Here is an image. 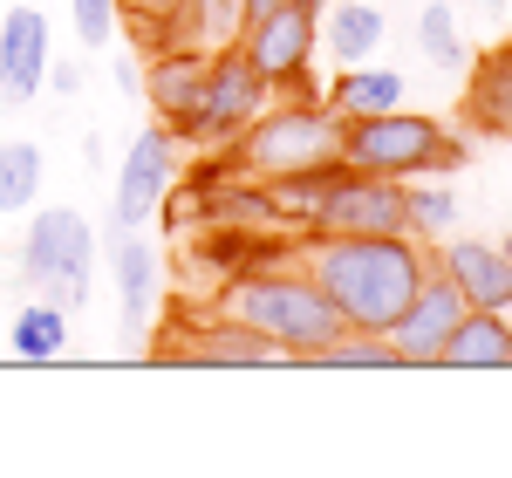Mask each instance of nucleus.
Wrapping results in <instances>:
<instances>
[{
	"label": "nucleus",
	"mask_w": 512,
	"mask_h": 478,
	"mask_svg": "<svg viewBox=\"0 0 512 478\" xmlns=\"http://www.w3.org/2000/svg\"><path fill=\"white\" fill-rule=\"evenodd\" d=\"M342 164L369 178H458L472 164V144L437 117L417 110H376V117H342Z\"/></svg>",
	"instance_id": "20e7f679"
},
{
	"label": "nucleus",
	"mask_w": 512,
	"mask_h": 478,
	"mask_svg": "<svg viewBox=\"0 0 512 478\" xmlns=\"http://www.w3.org/2000/svg\"><path fill=\"white\" fill-rule=\"evenodd\" d=\"M239 55L260 69L267 89H294V96H308V69H315V7L308 0H287L274 14H260V21H246L239 28Z\"/></svg>",
	"instance_id": "0eeeda50"
},
{
	"label": "nucleus",
	"mask_w": 512,
	"mask_h": 478,
	"mask_svg": "<svg viewBox=\"0 0 512 478\" xmlns=\"http://www.w3.org/2000/svg\"><path fill=\"white\" fill-rule=\"evenodd\" d=\"M499 246H506V253H512V233H506V239H499Z\"/></svg>",
	"instance_id": "7c9ffc66"
},
{
	"label": "nucleus",
	"mask_w": 512,
	"mask_h": 478,
	"mask_svg": "<svg viewBox=\"0 0 512 478\" xmlns=\"http://www.w3.org/2000/svg\"><path fill=\"white\" fill-rule=\"evenodd\" d=\"M55 41H48V14L41 7H7V21H0V96L7 103H35L41 82H48V55Z\"/></svg>",
	"instance_id": "ddd939ff"
},
{
	"label": "nucleus",
	"mask_w": 512,
	"mask_h": 478,
	"mask_svg": "<svg viewBox=\"0 0 512 478\" xmlns=\"http://www.w3.org/2000/svg\"><path fill=\"white\" fill-rule=\"evenodd\" d=\"M267 103H274V89H267L260 69L239 55V41L233 48H212V55H205V82H198V110H192V123H185V144L226 151Z\"/></svg>",
	"instance_id": "423d86ee"
},
{
	"label": "nucleus",
	"mask_w": 512,
	"mask_h": 478,
	"mask_svg": "<svg viewBox=\"0 0 512 478\" xmlns=\"http://www.w3.org/2000/svg\"><path fill=\"white\" fill-rule=\"evenodd\" d=\"M417 48H424V62H437V69H465V62H472L465 28H458V14H451L444 0H431V7L417 14Z\"/></svg>",
	"instance_id": "b1692460"
},
{
	"label": "nucleus",
	"mask_w": 512,
	"mask_h": 478,
	"mask_svg": "<svg viewBox=\"0 0 512 478\" xmlns=\"http://www.w3.org/2000/svg\"><path fill=\"white\" fill-rule=\"evenodd\" d=\"M198 82H205V55L198 48H158V62L144 69V103L158 110V123L185 144V123H192V110H198Z\"/></svg>",
	"instance_id": "2eb2a0df"
},
{
	"label": "nucleus",
	"mask_w": 512,
	"mask_h": 478,
	"mask_svg": "<svg viewBox=\"0 0 512 478\" xmlns=\"http://www.w3.org/2000/svg\"><path fill=\"white\" fill-rule=\"evenodd\" d=\"M7 342H14V356L28 362H48L69 349V315L55 308V301H28L21 315H14V328H7Z\"/></svg>",
	"instance_id": "aec40b11"
},
{
	"label": "nucleus",
	"mask_w": 512,
	"mask_h": 478,
	"mask_svg": "<svg viewBox=\"0 0 512 478\" xmlns=\"http://www.w3.org/2000/svg\"><path fill=\"white\" fill-rule=\"evenodd\" d=\"M431 260L465 294V308H506L512 315V253L499 239H444Z\"/></svg>",
	"instance_id": "f8f14e48"
},
{
	"label": "nucleus",
	"mask_w": 512,
	"mask_h": 478,
	"mask_svg": "<svg viewBox=\"0 0 512 478\" xmlns=\"http://www.w3.org/2000/svg\"><path fill=\"white\" fill-rule=\"evenodd\" d=\"M458 321H465V294L437 274V260H431L424 287L410 294V308H403L383 335H390V349H396L403 369H437V349H444V335H451Z\"/></svg>",
	"instance_id": "9b49d317"
},
{
	"label": "nucleus",
	"mask_w": 512,
	"mask_h": 478,
	"mask_svg": "<svg viewBox=\"0 0 512 478\" xmlns=\"http://www.w3.org/2000/svg\"><path fill=\"white\" fill-rule=\"evenodd\" d=\"M41 199V144H0V212H28Z\"/></svg>",
	"instance_id": "5701e85b"
},
{
	"label": "nucleus",
	"mask_w": 512,
	"mask_h": 478,
	"mask_svg": "<svg viewBox=\"0 0 512 478\" xmlns=\"http://www.w3.org/2000/svg\"><path fill=\"white\" fill-rule=\"evenodd\" d=\"M110 274H117V301L130 321H151L158 308V287H164V267H158V246L137 233H110Z\"/></svg>",
	"instance_id": "a211bd4d"
},
{
	"label": "nucleus",
	"mask_w": 512,
	"mask_h": 478,
	"mask_svg": "<svg viewBox=\"0 0 512 478\" xmlns=\"http://www.w3.org/2000/svg\"><path fill=\"white\" fill-rule=\"evenodd\" d=\"M69 21H76L82 48H110L117 28H123V7L117 0H69Z\"/></svg>",
	"instance_id": "393cba45"
},
{
	"label": "nucleus",
	"mask_w": 512,
	"mask_h": 478,
	"mask_svg": "<svg viewBox=\"0 0 512 478\" xmlns=\"http://www.w3.org/2000/svg\"><path fill=\"white\" fill-rule=\"evenodd\" d=\"M410 96V82H403V69H383V62H355V69H335V82H328V110L335 117H376V110H396Z\"/></svg>",
	"instance_id": "6ab92c4d"
},
{
	"label": "nucleus",
	"mask_w": 512,
	"mask_h": 478,
	"mask_svg": "<svg viewBox=\"0 0 512 478\" xmlns=\"http://www.w3.org/2000/svg\"><path fill=\"white\" fill-rule=\"evenodd\" d=\"M458 110H465V130H478V137H499V144L512 137V41L506 48H485L472 62Z\"/></svg>",
	"instance_id": "dca6fc26"
},
{
	"label": "nucleus",
	"mask_w": 512,
	"mask_h": 478,
	"mask_svg": "<svg viewBox=\"0 0 512 478\" xmlns=\"http://www.w3.org/2000/svg\"><path fill=\"white\" fill-rule=\"evenodd\" d=\"M117 82H123V89H137V82H144V69H137L130 55H117Z\"/></svg>",
	"instance_id": "cd10ccee"
},
{
	"label": "nucleus",
	"mask_w": 512,
	"mask_h": 478,
	"mask_svg": "<svg viewBox=\"0 0 512 478\" xmlns=\"http://www.w3.org/2000/svg\"><path fill=\"white\" fill-rule=\"evenodd\" d=\"M274 7H287V0H246V21H260V14H274ZM308 7H321V0H308Z\"/></svg>",
	"instance_id": "c85d7f7f"
},
{
	"label": "nucleus",
	"mask_w": 512,
	"mask_h": 478,
	"mask_svg": "<svg viewBox=\"0 0 512 478\" xmlns=\"http://www.w3.org/2000/svg\"><path fill=\"white\" fill-rule=\"evenodd\" d=\"M437 369H512V321L506 308H465V321L444 335Z\"/></svg>",
	"instance_id": "f3484780"
},
{
	"label": "nucleus",
	"mask_w": 512,
	"mask_h": 478,
	"mask_svg": "<svg viewBox=\"0 0 512 478\" xmlns=\"http://www.w3.org/2000/svg\"><path fill=\"white\" fill-rule=\"evenodd\" d=\"M41 89H55V96H76V89H82V69H76V62H48V82H41Z\"/></svg>",
	"instance_id": "bb28decb"
},
{
	"label": "nucleus",
	"mask_w": 512,
	"mask_h": 478,
	"mask_svg": "<svg viewBox=\"0 0 512 478\" xmlns=\"http://www.w3.org/2000/svg\"><path fill=\"white\" fill-rule=\"evenodd\" d=\"M383 35H390V21L369 0H321L315 7V55H335V69L376 62Z\"/></svg>",
	"instance_id": "4468645a"
},
{
	"label": "nucleus",
	"mask_w": 512,
	"mask_h": 478,
	"mask_svg": "<svg viewBox=\"0 0 512 478\" xmlns=\"http://www.w3.org/2000/svg\"><path fill=\"white\" fill-rule=\"evenodd\" d=\"M171 185H178V137L151 123V130H137L130 137V151L117 164V205H110V233H137L164 199H171Z\"/></svg>",
	"instance_id": "1a4fd4ad"
},
{
	"label": "nucleus",
	"mask_w": 512,
	"mask_h": 478,
	"mask_svg": "<svg viewBox=\"0 0 512 478\" xmlns=\"http://www.w3.org/2000/svg\"><path fill=\"white\" fill-rule=\"evenodd\" d=\"M308 362H315V369H403L396 349H390V335H376V328H342V335L321 342Z\"/></svg>",
	"instance_id": "412c9836"
},
{
	"label": "nucleus",
	"mask_w": 512,
	"mask_h": 478,
	"mask_svg": "<svg viewBox=\"0 0 512 478\" xmlns=\"http://www.w3.org/2000/svg\"><path fill=\"white\" fill-rule=\"evenodd\" d=\"M308 233H410L403 185L335 164V171H328V192H321V205H315V219H308Z\"/></svg>",
	"instance_id": "6e6552de"
},
{
	"label": "nucleus",
	"mask_w": 512,
	"mask_h": 478,
	"mask_svg": "<svg viewBox=\"0 0 512 478\" xmlns=\"http://www.w3.org/2000/svg\"><path fill=\"white\" fill-rule=\"evenodd\" d=\"M294 267L335 301L349 328H390L431 274V246L417 233H301Z\"/></svg>",
	"instance_id": "f257e3e1"
},
{
	"label": "nucleus",
	"mask_w": 512,
	"mask_h": 478,
	"mask_svg": "<svg viewBox=\"0 0 512 478\" xmlns=\"http://www.w3.org/2000/svg\"><path fill=\"white\" fill-rule=\"evenodd\" d=\"M478 7H506V0H478Z\"/></svg>",
	"instance_id": "c756f323"
},
{
	"label": "nucleus",
	"mask_w": 512,
	"mask_h": 478,
	"mask_svg": "<svg viewBox=\"0 0 512 478\" xmlns=\"http://www.w3.org/2000/svg\"><path fill=\"white\" fill-rule=\"evenodd\" d=\"M219 308L233 321H246L253 335H267L280 349V362H308L321 342H335V335L349 328V321L335 315V301H328L301 267H294V274H280V267L233 274L226 294H219Z\"/></svg>",
	"instance_id": "f03ea898"
},
{
	"label": "nucleus",
	"mask_w": 512,
	"mask_h": 478,
	"mask_svg": "<svg viewBox=\"0 0 512 478\" xmlns=\"http://www.w3.org/2000/svg\"><path fill=\"white\" fill-rule=\"evenodd\" d=\"M403 205H410V233L417 239H444L458 226V192L444 178H403Z\"/></svg>",
	"instance_id": "4be33fe9"
},
{
	"label": "nucleus",
	"mask_w": 512,
	"mask_h": 478,
	"mask_svg": "<svg viewBox=\"0 0 512 478\" xmlns=\"http://www.w3.org/2000/svg\"><path fill=\"white\" fill-rule=\"evenodd\" d=\"M328 164H342V117L321 96L267 103L226 144V171L246 185H274V178H301V171H328Z\"/></svg>",
	"instance_id": "7ed1b4c3"
},
{
	"label": "nucleus",
	"mask_w": 512,
	"mask_h": 478,
	"mask_svg": "<svg viewBox=\"0 0 512 478\" xmlns=\"http://www.w3.org/2000/svg\"><path fill=\"white\" fill-rule=\"evenodd\" d=\"M151 356L158 362H212V369H267V362H280V349L219 308L205 321H171L151 342Z\"/></svg>",
	"instance_id": "9d476101"
},
{
	"label": "nucleus",
	"mask_w": 512,
	"mask_h": 478,
	"mask_svg": "<svg viewBox=\"0 0 512 478\" xmlns=\"http://www.w3.org/2000/svg\"><path fill=\"white\" fill-rule=\"evenodd\" d=\"M117 7H123V21H137V28L151 35V28L164 21V7H171V0H117Z\"/></svg>",
	"instance_id": "a878e982"
},
{
	"label": "nucleus",
	"mask_w": 512,
	"mask_h": 478,
	"mask_svg": "<svg viewBox=\"0 0 512 478\" xmlns=\"http://www.w3.org/2000/svg\"><path fill=\"white\" fill-rule=\"evenodd\" d=\"M14 280L35 287L41 301H55L62 315H76L89 301V280H96V233H89V219L69 212V205L35 212V226L21 239V253H14Z\"/></svg>",
	"instance_id": "39448f33"
}]
</instances>
